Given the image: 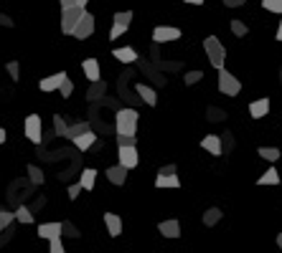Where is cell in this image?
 <instances>
[{"mask_svg": "<svg viewBox=\"0 0 282 253\" xmlns=\"http://www.w3.org/2000/svg\"><path fill=\"white\" fill-rule=\"evenodd\" d=\"M280 185H282V180H280Z\"/></svg>", "mask_w": 282, "mask_h": 253, "instance_id": "54", "label": "cell"}, {"mask_svg": "<svg viewBox=\"0 0 282 253\" xmlns=\"http://www.w3.org/2000/svg\"><path fill=\"white\" fill-rule=\"evenodd\" d=\"M92 127H89V122H79V124H71L69 129H67V139H76V137H81V134H86Z\"/></svg>", "mask_w": 282, "mask_h": 253, "instance_id": "25", "label": "cell"}, {"mask_svg": "<svg viewBox=\"0 0 282 253\" xmlns=\"http://www.w3.org/2000/svg\"><path fill=\"white\" fill-rule=\"evenodd\" d=\"M138 122H140V114L133 109V107H125L115 114V132L117 134H127V137H135L138 134Z\"/></svg>", "mask_w": 282, "mask_h": 253, "instance_id": "1", "label": "cell"}, {"mask_svg": "<svg viewBox=\"0 0 282 253\" xmlns=\"http://www.w3.org/2000/svg\"><path fill=\"white\" fill-rule=\"evenodd\" d=\"M61 3V10H71V8H76V0H59Z\"/></svg>", "mask_w": 282, "mask_h": 253, "instance_id": "43", "label": "cell"}, {"mask_svg": "<svg viewBox=\"0 0 282 253\" xmlns=\"http://www.w3.org/2000/svg\"><path fill=\"white\" fill-rule=\"evenodd\" d=\"M158 175H176V165L170 162V165H163L160 170H158Z\"/></svg>", "mask_w": 282, "mask_h": 253, "instance_id": "41", "label": "cell"}, {"mask_svg": "<svg viewBox=\"0 0 282 253\" xmlns=\"http://www.w3.org/2000/svg\"><path fill=\"white\" fill-rule=\"evenodd\" d=\"M138 96H140L142 102L147 104V107H155L158 104V94H155V89L153 86H147V84H138Z\"/></svg>", "mask_w": 282, "mask_h": 253, "instance_id": "19", "label": "cell"}, {"mask_svg": "<svg viewBox=\"0 0 282 253\" xmlns=\"http://www.w3.org/2000/svg\"><path fill=\"white\" fill-rule=\"evenodd\" d=\"M94 144H97V134H94L92 129H89L86 134H81V137H76V139H74V147H76L79 152H86V149H92Z\"/></svg>", "mask_w": 282, "mask_h": 253, "instance_id": "18", "label": "cell"}, {"mask_svg": "<svg viewBox=\"0 0 282 253\" xmlns=\"http://www.w3.org/2000/svg\"><path fill=\"white\" fill-rule=\"evenodd\" d=\"M61 236H69V238H79V231L71 225L69 220L67 223H61Z\"/></svg>", "mask_w": 282, "mask_h": 253, "instance_id": "38", "label": "cell"}, {"mask_svg": "<svg viewBox=\"0 0 282 253\" xmlns=\"http://www.w3.org/2000/svg\"><path fill=\"white\" fill-rule=\"evenodd\" d=\"M81 71H84V76L94 84V81H102V71H99V63L97 59H84L81 61Z\"/></svg>", "mask_w": 282, "mask_h": 253, "instance_id": "11", "label": "cell"}, {"mask_svg": "<svg viewBox=\"0 0 282 253\" xmlns=\"http://www.w3.org/2000/svg\"><path fill=\"white\" fill-rule=\"evenodd\" d=\"M15 220V215L13 213H8V210H0V231H5L10 223Z\"/></svg>", "mask_w": 282, "mask_h": 253, "instance_id": "37", "label": "cell"}, {"mask_svg": "<svg viewBox=\"0 0 282 253\" xmlns=\"http://www.w3.org/2000/svg\"><path fill=\"white\" fill-rule=\"evenodd\" d=\"M49 253H67L64 243H61V238H54V241H49Z\"/></svg>", "mask_w": 282, "mask_h": 253, "instance_id": "39", "label": "cell"}, {"mask_svg": "<svg viewBox=\"0 0 282 253\" xmlns=\"http://www.w3.org/2000/svg\"><path fill=\"white\" fill-rule=\"evenodd\" d=\"M249 114H252V119H265V117L270 114V99L265 96V99L252 102V104H249Z\"/></svg>", "mask_w": 282, "mask_h": 253, "instance_id": "13", "label": "cell"}, {"mask_svg": "<svg viewBox=\"0 0 282 253\" xmlns=\"http://www.w3.org/2000/svg\"><path fill=\"white\" fill-rule=\"evenodd\" d=\"M104 175H107V180H110L112 185H125V183H127V170H125V167H120V165L107 167V170H104Z\"/></svg>", "mask_w": 282, "mask_h": 253, "instance_id": "15", "label": "cell"}, {"mask_svg": "<svg viewBox=\"0 0 282 253\" xmlns=\"http://www.w3.org/2000/svg\"><path fill=\"white\" fill-rule=\"evenodd\" d=\"M204 76H206L204 71H188V73L183 76V84H186V86H193V84L204 81Z\"/></svg>", "mask_w": 282, "mask_h": 253, "instance_id": "31", "label": "cell"}, {"mask_svg": "<svg viewBox=\"0 0 282 253\" xmlns=\"http://www.w3.org/2000/svg\"><path fill=\"white\" fill-rule=\"evenodd\" d=\"M117 157H120V167H125V170H133V167H138V162H140V157H138V149L135 147H120V152H117Z\"/></svg>", "mask_w": 282, "mask_h": 253, "instance_id": "8", "label": "cell"}, {"mask_svg": "<svg viewBox=\"0 0 282 253\" xmlns=\"http://www.w3.org/2000/svg\"><path fill=\"white\" fill-rule=\"evenodd\" d=\"M79 192H81V185H79V183L69 185V200H76V197H79Z\"/></svg>", "mask_w": 282, "mask_h": 253, "instance_id": "42", "label": "cell"}, {"mask_svg": "<svg viewBox=\"0 0 282 253\" xmlns=\"http://www.w3.org/2000/svg\"><path fill=\"white\" fill-rule=\"evenodd\" d=\"M158 233H160L163 238H181V223H178L176 218H168V220H163V223L158 225Z\"/></svg>", "mask_w": 282, "mask_h": 253, "instance_id": "10", "label": "cell"}, {"mask_svg": "<svg viewBox=\"0 0 282 253\" xmlns=\"http://www.w3.org/2000/svg\"><path fill=\"white\" fill-rule=\"evenodd\" d=\"M133 23V10H122V13H115V23H112V31H110V41H117Z\"/></svg>", "mask_w": 282, "mask_h": 253, "instance_id": "7", "label": "cell"}, {"mask_svg": "<svg viewBox=\"0 0 282 253\" xmlns=\"http://www.w3.org/2000/svg\"><path fill=\"white\" fill-rule=\"evenodd\" d=\"M59 91H61V96H64V99H69L71 94H74V81H71L69 76H67V79L61 81V86H59Z\"/></svg>", "mask_w": 282, "mask_h": 253, "instance_id": "35", "label": "cell"}, {"mask_svg": "<svg viewBox=\"0 0 282 253\" xmlns=\"http://www.w3.org/2000/svg\"><path fill=\"white\" fill-rule=\"evenodd\" d=\"M23 129H26V137H28L33 144H41V142H44V124H41V117H38V114H28Z\"/></svg>", "mask_w": 282, "mask_h": 253, "instance_id": "4", "label": "cell"}, {"mask_svg": "<svg viewBox=\"0 0 282 253\" xmlns=\"http://www.w3.org/2000/svg\"><path fill=\"white\" fill-rule=\"evenodd\" d=\"M155 188H181V178L178 175H158Z\"/></svg>", "mask_w": 282, "mask_h": 253, "instance_id": "22", "label": "cell"}, {"mask_svg": "<svg viewBox=\"0 0 282 253\" xmlns=\"http://www.w3.org/2000/svg\"><path fill=\"white\" fill-rule=\"evenodd\" d=\"M219 91H221L224 96H239L242 81H239L234 73H229L226 68H221V71H219Z\"/></svg>", "mask_w": 282, "mask_h": 253, "instance_id": "3", "label": "cell"}, {"mask_svg": "<svg viewBox=\"0 0 282 253\" xmlns=\"http://www.w3.org/2000/svg\"><path fill=\"white\" fill-rule=\"evenodd\" d=\"M277 246H280V248H282V233H280V236H277Z\"/></svg>", "mask_w": 282, "mask_h": 253, "instance_id": "52", "label": "cell"}, {"mask_svg": "<svg viewBox=\"0 0 282 253\" xmlns=\"http://www.w3.org/2000/svg\"><path fill=\"white\" fill-rule=\"evenodd\" d=\"M186 3H191V5H204V0H186Z\"/></svg>", "mask_w": 282, "mask_h": 253, "instance_id": "51", "label": "cell"}, {"mask_svg": "<svg viewBox=\"0 0 282 253\" xmlns=\"http://www.w3.org/2000/svg\"><path fill=\"white\" fill-rule=\"evenodd\" d=\"M8 73H10V79H13V81H18V79H20V63L10 61V63H8Z\"/></svg>", "mask_w": 282, "mask_h": 253, "instance_id": "40", "label": "cell"}, {"mask_svg": "<svg viewBox=\"0 0 282 253\" xmlns=\"http://www.w3.org/2000/svg\"><path fill=\"white\" fill-rule=\"evenodd\" d=\"M0 26H8V28H10V26H13V20H10L8 15H0Z\"/></svg>", "mask_w": 282, "mask_h": 253, "instance_id": "46", "label": "cell"}, {"mask_svg": "<svg viewBox=\"0 0 282 253\" xmlns=\"http://www.w3.org/2000/svg\"><path fill=\"white\" fill-rule=\"evenodd\" d=\"M104 223H107V233L110 236H120L122 233V218L115 213H104Z\"/></svg>", "mask_w": 282, "mask_h": 253, "instance_id": "20", "label": "cell"}, {"mask_svg": "<svg viewBox=\"0 0 282 253\" xmlns=\"http://www.w3.org/2000/svg\"><path fill=\"white\" fill-rule=\"evenodd\" d=\"M28 178H31V183L33 185H44V170L41 167H36V165H28Z\"/></svg>", "mask_w": 282, "mask_h": 253, "instance_id": "29", "label": "cell"}, {"mask_svg": "<svg viewBox=\"0 0 282 253\" xmlns=\"http://www.w3.org/2000/svg\"><path fill=\"white\" fill-rule=\"evenodd\" d=\"M257 185H280V175L275 167H270L262 178H257Z\"/></svg>", "mask_w": 282, "mask_h": 253, "instance_id": "26", "label": "cell"}, {"mask_svg": "<svg viewBox=\"0 0 282 253\" xmlns=\"http://www.w3.org/2000/svg\"><path fill=\"white\" fill-rule=\"evenodd\" d=\"M112 56H115V59H117L120 63H127V66L138 61V51H135L133 46H125V48H115V51H112Z\"/></svg>", "mask_w": 282, "mask_h": 253, "instance_id": "17", "label": "cell"}, {"mask_svg": "<svg viewBox=\"0 0 282 253\" xmlns=\"http://www.w3.org/2000/svg\"><path fill=\"white\" fill-rule=\"evenodd\" d=\"M221 218H224V213H221L219 208H209V210L204 213V218H201V220H204V225H206V228H211V225H216Z\"/></svg>", "mask_w": 282, "mask_h": 253, "instance_id": "24", "label": "cell"}, {"mask_svg": "<svg viewBox=\"0 0 282 253\" xmlns=\"http://www.w3.org/2000/svg\"><path fill=\"white\" fill-rule=\"evenodd\" d=\"M138 137H127V134H117V147H135Z\"/></svg>", "mask_w": 282, "mask_h": 253, "instance_id": "36", "label": "cell"}, {"mask_svg": "<svg viewBox=\"0 0 282 253\" xmlns=\"http://www.w3.org/2000/svg\"><path fill=\"white\" fill-rule=\"evenodd\" d=\"M275 38L282 43V20H280V26H277V36H275Z\"/></svg>", "mask_w": 282, "mask_h": 253, "instance_id": "48", "label": "cell"}, {"mask_svg": "<svg viewBox=\"0 0 282 253\" xmlns=\"http://www.w3.org/2000/svg\"><path fill=\"white\" fill-rule=\"evenodd\" d=\"M262 8H265V10H270V13L282 15V0H262Z\"/></svg>", "mask_w": 282, "mask_h": 253, "instance_id": "33", "label": "cell"}, {"mask_svg": "<svg viewBox=\"0 0 282 253\" xmlns=\"http://www.w3.org/2000/svg\"><path fill=\"white\" fill-rule=\"evenodd\" d=\"M204 51H206V56H209V61H211L213 68H224V61H226V48H224V43L216 38V36H206L204 38Z\"/></svg>", "mask_w": 282, "mask_h": 253, "instance_id": "2", "label": "cell"}, {"mask_svg": "<svg viewBox=\"0 0 282 253\" xmlns=\"http://www.w3.org/2000/svg\"><path fill=\"white\" fill-rule=\"evenodd\" d=\"M67 129H69V124L64 122V117L56 114L54 117V132H56V137H67Z\"/></svg>", "mask_w": 282, "mask_h": 253, "instance_id": "32", "label": "cell"}, {"mask_svg": "<svg viewBox=\"0 0 282 253\" xmlns=\"http://www.w3.org/2000/svg\"><path fill=\"white\" fill-rule=\"evenodd\" d=\"M86 3H89V0H76V8H81V10H84V8H86Z\"/></svg>", "mask_w": 282, "mask_h": 253, "instance_id": "50", "label": "cell"}, {"mask_svg": "<svg viewBox=\"0 0 282 253\" xmlns=\"http://www.w3.org/2000/svg\"><path fill=\"white\" fill-rule=\"evenodd\" d=\"M94 26H97V23H94V15H92V13H84L81 23L76 26V31H74L71 36H74V38H79V41H84V38H89V36L94 33Z\"/></svg>", "mask_w": 282, "mask_h": 253, "instance_id": "9", "label": "cell"}, {"mask_svg": "<svg viewBox=\"0 0 282 253\" xmlns=\"http://www.w3.org/2000/svg\"><path fill=\"white\" fill-rule=\"evenodd\" d=\"M206 114H209V122H224V119H226V112H221V109H216V107H209Z\"/></svg>", "mask_w": 282, "mask_h": 253, "instance_id": "34", "label": "cell"}, {"mask_svg": "<svg viewBox=\"0 0 282 253\" xmlns=\"http://www.w3.org/2000/svg\"><path fill=\"white\" fill-rule=\"evenodd\" d=\"M5 139H8V134H5V129H3V127H0V144H3V142H5Z\"/></svg>", "mask_w": 282, "mask_h": 253, "instance_id": "49", "label": "cell"}, {"mask_svg": "<svg viewBox=\"0 0 282 253\" xmlns=\"http://www.w3.org/2000/svg\"><path fill=\"white\" fill-rule=\"evenodd\" d=\"M104 91H107V81H104V79H102V81H94V84L89 86V91H86V99H89V102H97V99L104 96Z\"/></svg>", "mask_w": 282, "mask_h": 253, "instance_id": "21", "label": "cell"}, {"mask_svg": "<svg viewBox=\"0 0 282 253\" xmlns=\"http://www.w3.org/2000/svg\"><path fill=\"white\" fill-rule=\"evenodd\" d=\"M67 79V73L64 71H59V73H54V76H46V79H41L38 81V89L41 91H56L59 86H61V81Z\"/></svg>", "mask_w": 282, "mask_h": 253, "instance_id": "12", "label": "cell"}, {"mask_svg": "<svg viewBox=\"0 0 282 253\" xmlns=\"http://www.w3.org/2000/svg\"><path fill=\"white\" fill-rule=\"evenodd\" d=\"M94 180H97V170H92V167L81 170V178H79L81 190H94Z\"/></svg>", "mask_w": 282, "mask_h": 253, "instance_id": "23", "label": "cell"}, {"mask_svg": "<svg viewBox=\"0 0 282 253\" xmlns=\"http://www.w3.org/2000/svg\"><path fill=\"white\" fill-rule=\"evenodd\" d=\"M201 147H204L206 152L216 155V157L224 152V147H221V137H219V134H206V137L201 139Z\"/></svg>", "mask_w": 282, "mask_h": 253, "instance_id": "16", "label": "cell"}, {"mask_svg": "<svg viewBox=\"0 0 282 253\" xmlns=\"http://www.w3.org/2000/svg\"><path fill=\"white\" fill-rule=\"evenodd\" d=\"M44 205H46V200H44V197H38V200L33 203V210H38V208H44ZM33 210H31V213H33Z\"/></svg>", "mask_w": 282, "mask_h": 253, "instance_id": "45", "label": "cell"}, {"mask_svg": "<svg viewBox=\"0 0 282 253\" xmlns=\"http://www.w3.org/2000/svg\"><path fill=\"white\" fill-rule=\"evenodd\" d=\"M280 81H282V68H280Z\"/></svg>", "mask_w": 282, "mask_h": 253, "instance_id": "53", "label": "cell"}, {"mask_svg": "<svg viewBox=\"0 0 282 253\" xmlns=\"http://www.w3.org/2000/svg\"><path fill=\"white\" fill-rule=\"evenodd\" d=\"M84 13L86 10H81V8H71V10H61V31L71 36L74 31H76V26L81 23V18H84Z\"/></svg>", "mask_w": 282, "mask_h": 253, "instance_id": "6", "label": "cell"}, {"mask_svg": "<svg viewBox=\"0 0 282 253\" xmlns=\"http://www.w3.org/2000/svg\"><path fill=\"white\" fill-rule=\"evenodd\" d=\"M13 215H15V220L23 223V225L33 223V213H31V208H26V205H18V210H15Z\"/></svg>", "mask_w": 282, "mask_h": 253, "instance_id": "28", "label": "cell"}, {"mask_svg": "<svg viewBox=\"0 0 282 253\" xmlns=\"http://www.w3.org/2000/svg\"><path fill=\"white\" fill-rule=\"evenodd\" d=\"M244 3H247V0H244Z\"/></svg>", "mask_w": 282, "mask_h": 253, "instance_id": "55", "label": "cell"}, {"mask_svg": "<svg viewBox=\"0 0 282 253\" xmlns=\"http://www.w3.org/2000/svg\"><path fill=\"white\" fill-rule=\"evenodd\" d=\"M181 36H183V33H181V28H176V26H158V28H153V43H155V46L178 41Z\"/></svg>", "mask_w": 282, "mask_h": 253, "instance_id": "5", "label": "cell"}, {"mask_svg": "<svg viewBox=\"0 0 282 253\" xmlns=\"http://www.w3.org/2000/svg\"><path fill=\"white\" fill-rule=\"evenodd\" d=\"M226 8H239V5H244V0H221Z\"/></svg>", "mask_w": 282, "mask_h": 253, "instance_id": "44", "label": "cell"}, {"mask_svg": "<svg viewBox=\"0 0 282 253\" xmlns=\"http://www.w3.org/2000/svg\"><path fill=\"white\" fill-rule=\"evenodd\" d=\"M231 33H234L236 38H244V36L249 33V28H247L244 20H236V18H234V20H231Z\"/></svg>", "mask_w": 282, "mask_h": 253, "instance_id": "30", "label": "cell"}, {"mask_svg": "<svg viewBox=\"0 0 282 253\" xmlns=\"http://www.w3.org/2000/svg\"><path fill=\"white\" fill-rule=\"evenodd\" d=\"M224 137H226V149H231V144H234V142H231V132H226Z\"/></svg>", "mask_w": 282, "mask_h": 253, "instance_id": "47", "label": "cell"}, {"mask_svg": "<svg viewBox=\"0 0 282 253\" xmlns=\"http://www.w3.org/2000/svg\"><path fill=\"white\" fill-rule=\"evenodd\" d=\"M257 155H259L262 160H267V162H277V160H280V149H277V147H259Z\"/></svg>", "mask_w": 282, "mask_h": 253, "instance_id": "27", "label": "cell"}, {"mask_svg": "<svg viewBox=\"0 0 282 253\" xmlns=\"http://www.w3.org/2000/svg\"><path fill=\"white\" fill-rule=\"evenodd\" d=\"M38 238H46V241L61 238V223H41L38 225Z\"/></svg>", "mask_w": 282, "mask_h": 253, "instance_id": "14", "label": "cell"}]
</instances>
